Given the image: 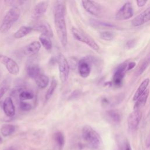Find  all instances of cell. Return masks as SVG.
<instances>
[{
    "instance_id": "d4e9b609",
    "label": "cell",
    "mask_w": 150,
    "mask_h": 150,
    "mask_svg": "<svg viewBox=\"0 0 150 150\" xmlns=\"http://www.w3.org/2000/svg\"><path fill=\"white\" fill-rule=\"evenodd\" d=\"M39 40L40 43L42 44V45L44 47L45 49L46 50H51L52 47V42L49 36L41 34L39 36Z\"/></svg>"
},
{
    "instance_id": "52a82bcc",
    "label": "cell",
    "mask_w": 150,
    "mask_h": 150,
    "mask_svg": "<svg viewBox=\"0 0 150 150\" xmlns=\"http://www.w3.org/2000/svg\"><path fill=\"white\" fill-rule=\"evenodd\" d=\"M0 63L4 65L11 75H17L20 73V67L18 63L12 58L0 54Z\"/></svg>"
},
{
    "instance_id": "4dcf8cb0",
    "label": "cell",
    "mask_w": 150,
    "mask_h": 150,
    "mask_svg": "<svg viewBox=\"0 0 150 150\" xmlns=\"http://www.w3.org/2000/svg\"><path fill=\"white\" fill-rule=\"evenodd\" d=\"M10 87V83L8 80H4L0 84V100L4 96Z\"/></svg>"
},
{
    "instance_id": "7c38bea8",
    "label": "cell",
    "mask_w": 150,
    "mask_h": 150,
    "mask_svg": "<svg viewBox=\"0 0 150 150\" xmlns=\"http://www.w3.org/2000/svg\"><path fill=\"white\" fill-rule=\"evenodd\" d=\"M106 120L113 125H118L120 123L122 119L120 112L115 109H111L106 111L104 114Z\"/></svg>"
},
{
    "instance_id": "9c48e42d",
    "label": "cell",
    "mask_w": 150,
    "mask_h": 150,
    "mask_svg": "<svg viewBox=\"0 0 150 150\" xmlns=\"http://www.w3.org/2000/svg\"><path fill=\"white\" fill-rule=\"evenodd\" d=\"M82 6L84 9L89 14L93 16L98 17L102 13L101 6L93 1H82Z\"/></svg>"
},
{
    "instance_id": "5bb4252c",
    "label": "cell",
    "mask_w": 150,
    "mask_h": 150,
    "mask_svg": "<svg viewBox=\"0 0 150 150\" xmlns=\"http://www.w3.org/2000/svg\"><path fill=\"white\" fill-rule=\"evenodd\" d=\"M48 7V2L40 1L38 3L33 10L32 18L33 20H38L46 12Z\"/></svg>"
},
{
    "instance_id": "d6a6232c",
    "label": "cell",
    "mask_w": 150,
    "mask_h": 150,
    "mask_svg": "<svg viewBox=\"0 0 150 150\" xmlns=\"http://www.w3.org/2000/svg\"><path fill=\"white\" fill-rule=\"evenodd\" d=\"M5 3L7 5L12 7V8H18L19 6L24 4L25 1H21V0H10V1H6Z\"/></svg>"
},
{
    "instance_id": "6da1fadb",
    "label": "cell",
    "mask_w": 150,
    "mask_h": 150,
    "mask_svg": "<svg viewBox=\"0 0 150 150\" xmlns=\"http://www.w3.org/2000/svg\"><path fill=\"white\" fill-rule=\"evenodd\" d=\"M66 6L63 1H57L54 8V22L57 35L62 45L65 47L68 43V32L65 20Z\"/></svg>"
},
{
    "instance_id": "484cf974",
    "label": "cell",
    "mask_w": 150,
    "mask_h": 150,
    "mask_svg": "<svg viewBox=\"0 0 150 150\" xmlns=\"http://www.w3.org/2000/svg\"><path fill=\"white\" fill-rule=\"evenodd\" d=\"M58 86V81L55 78H53L52 80L51 83L50 84L49 88L47 89L46 93L45 94V99L46 100H48L52 96L54 93L55 92V89Z\"/></svg>"
},
{
    "instance_id": "4316f807",
    "label": "cell",
    "mask_w": 150,
    "mask_h": 150,
    "mask_svg": "<svg viewBox=\"0 0 150 150\" xmlns=\"http://www.w3.org/2000/svg\"><path fill=\"white\" fill-rule=\"evenodd\" d=\"M15 130V127L12 124H5L1 128V133L4 137L12 135Z\"/></svg>"
},
{
    "instance_id": "f1b7e54d",
    "label": "cell",
    "mask_w": 150,
    "mask_h": 150,
    "mask_svg": "<svg viewBox=\"0 0 150 150\" xmlns=\"http://www.w3.org/2000/svg\"><path fill=\"white\" fill-rule=\"evenodd\" d=\"M99 35L102 39L106 40V41H111L115 37L114 33L113 32H111V31H103L100 33Z\"/></svg>"
},
{
    "instance_id": "836d02e7",
    "label": "cell",
    "mask_w": 150,
    "mask_h": 150,
    "mask_svg": "<svg viewBox=\"0 0 150 150\" xmlns=\"http://www.w3.org/2000/svg\"><path fill=\"white\" fill-rule=\"evenodd\" d=\"M20 107L23 112H28L31 110L32 106L29 103L25 102H20Z\"/></svg>"
},
{
    "instance_id": "277c9868",
    "label": "cell",
    "mask_w": 150,
    "mask_h": 150,
    "mask_svg": "<svg viewBox=\"0 0 150 150\" xmlns=\"http://www.w3.org/2000/svg\"><path fill=\"white\" fill-rule=\"evenodd\" d=\"M72 33L75 39L77 40L86 44L95 51H99L100 47L98 44L92 38L84 32L73 27L72 28Z\"/></svg>"
},
{
    "instance_id": "7a4b0ae2",
    "label": "cell",
    "mask_w": 150,
    "mask_h": 150,
    "mask_svg": "<svg viewBox=\"0 0 150 150\" xmlns=\"http://www.w3.org/2000/svg\"><path fill=\"white\" fill-rule=\"evenodd\" d=\"M82 138L92 150H98L102 147V140L98 133L90 126H84L82 131Z\"/></svg>"
},
{
    "instance_id": "2e32d148",
    "label": "cell",
    "mask_w": 150,
    "mask_h": 150,
    "mask_svg": "<svg viewBox=\"0 0 150 150\" xmlns=\"http://www.w3.org/2000/svg\"><path fill=\"white\" fill-rule=\"evenodd\" d=\"M33 29L37 32H39L41 34H44L49 36L50 38L53 36V31L52 28L46 22H41L40 24H37L32 28Z\"/></svg>"
},
{
    "instance_id": "ac0fdd59",
    "label": "cell",
    "mask_w": 150,
    "mask_h": 150,
    "mask_svg": "<svg viewBox=\"0 0 150 150\" xmlns=\"http://www.w3.org/2000/svg\"><path fill=\"white\" fill-rule=\"evenodd\" d=\"M150 80L148 78L145 79L140 84L139 87H138L137 91H135L134 97H133V100L136 101L137 100L145 93V91L148 89V85L149 84Z\"/></svg>"
},
{
    "instance_id": "9a60e30c",
    "label": "cell",
    "mask_w": 150,
    "mask_h": 150,
    "mask_svg": "<svg viewBox=\"0 0 150 150\" xmlns=\"http://www.w3.org/2000/svg\"><path fill=\"white\" fill-rule=\"evenodd\" d=\"M41 47L40 43L38 41H34L28 45L24 49V54L27 56H33L36 55Z\"/></svg>"
},
{
    "instance_id": "ab89813d",
    "label": "cell",
    "mask_w": 150,
    "mask_h": 150,
    "mask_svg": "<svg viewBox=\"0 0 150 150\" xmlns=\"http://www.w3.org/2000/svg\"><path fill=\"white\" fill-rule=\"evenodd\" d=\"M0 77H1V75H0Z\"/></svg>"
},
{
    "instance_id": "cb8c5ba5",
    "label": "cell",
    "mask_w": 150,
    "mask_h": 150,
    "mask_svg": "<svg viewBox=\"0 0 150 150\" xmlns=\"http://www.w3.org/2000/svg\"><path fill=\"white\" fill-rule=\"evenodd\" d=\"M117 145L118 150H132L128 140L122 136L118 137Z\"/></svg>"
},
{
    "instance_id": "3957f363",
    "label": "cell",
    "mask_w": 150,
    "mask_h": 150,
    "mask_svg": "<svg viewBox=\"0 0 150 150\" xmlns=\"http://www.w3.org/2000/svg\"><path fill=\"white\" fill-rule=\"evenodd\" d=\"M21 15V11L19 8H11L6 14L0 25V32L6 33L9 31L13 25L16 22Z\"/></svg>"
},
{
    "instance_id": "83f0119b",
    "label": "cell",
    "mask_w": 150,
    "mask_h": 150,
    "mask_svg": "<svg viewBox=\"0 0 150 150\" xmlns=\"http://www.w3.org/2000/svg\"><path fill=\"white\" fill-rule=\"evenodd\" d=\"M54 140L58 147L62 148L65 144V136L61 132H57L54 134Z\"/></svg>"
},
{
    "instance_id": "d590c367",
    "label": "cell",
    "mask_w": 150,
    "mask_h": 150,
    "mask_svg": "<svg viewBox=\"0 0 150 150\" xmlns=\"http://www.w3.org/2000/svg\"><path fill=\"white\" fill-rule=\"evenodd\" d=\"M135 43V40H134V39H131V40H128V41L127 42V46L128 47L131 48V47H133L134 46Z\"/></svg>"
},
{
    "instance_id": "f546056e",
    "label": "cell",
    "mask_w": 150,
    "mask_h": 150,
    "mask_svg": "<svg viewBox=\"0 0 150 150\" xmlns=\"http://www.w3.org/2000/svg\"><path fill=\"white\" fill-rule=\"evenodd\" d=\"M34 97L33 94L29 91H22L20 93L19 98L21 102H25V100H29Z\"/></svg>"
},
{
    "instance_id": "ffe728a7",
    "label": "cell",
    "mask_w": 150,
    "mask_h": 150,
    "mask_svg": "<svg viewBox=\"0 0 150 150\" xmlns=\"http://www.w3.org/2000/svg\"><path fill=\"white\" fill-rule=\"evenodd\" d=\"M149 96V89H147L144 94H142L135 101L134 108V110H140V108L142 107L146 103L148 97Z\"/></svg>"
},
{
    "instance_id": "1f68e13d",
    "label": "cell",
    "mask_w": 150,
    "mask_h": 150,
    "mask_svg": "<svg viewBox=\"0 0 150 150\" xmlns=\"http://www.w3.org/2000/svg\"><path fill=\"white\" fill-rule=\"evenodd\" d=\"M149 65H150V55L147 58V59L144 61L142 65L138 69L137 72L138 75H142L145 72V70L147 69V68Z\"/></svg>"
},
{
    "instance_id": "e575fe53",
    "label": "cell",
    "mask_w": 150,
    "mask_h": 150,
    "mask_svg": "<svg viewBox=\"0 0 150 150\" xmlns=\"http://www.w3.org/2000/svg\"><path fill=\"white\" fill-rule=\"evenodd\" d=\"M147 3V1L146 0H138L137 1V4L138 7H144Z\"/></svg>"
},
{
    "instance_id": "603a6c76",
    "label": "cell",
    "mask_w": 150,
    "mask_h": 150,
    "mask_svg": "<svg viewBox=\"0 0 150 150\" xmlns=\"http://www.w3.org/2000/svg\"><path fill=\"white\" fill-rule=\"evenodd\" d=\"M36 85L38 86V87L39 89H43L46 88L47 85L49 84V77L44 75V74H40L36 79Z\"/></svg>"
},
{
    "instance_id": "8d00e7d4",
    "label": "cell",
    "mask_w": 150,
    "mask_h": 150,
    "mask_svg": "<svg viewBox=\"0 0 150 150\" xmlns=\"http://www.w3.org/2000/svg\"><path fill=\"white\" fill-rule=\"evenodd\" d=\"M135 63H134V62H130V63H128V67H127L128 70L133 69L135 67Z\"/></svg>"
},
{
    "instance_id": "e0dca14e",
    "label": "cell",
    "mask_w": 150,
    "mask_h": 150,
    "mask_svg": "<svg viewBox=\"0 0 150 150\" xmlns=\"http://www.w3.org/2000/svg\"><path fill=\"white\" fill-rule=\"evenodd\" d=\"M3 110L5 114L8 117H13L15 113V109L13 100L11 97H7L3 103Z\"/></svg>"
},
{
    "instance_id": "5b68a950",
    "label": "cell",
    "mask_w": 150,
    "mask_h": 150,
    "mask_svg": "<svg viewBox=\"0 0 150 150\" xmlns=\"http://www.w3.org/2000/svg\"><path fill=\"white\" fill-rule=\"evenodd\" d=\"M57 62L58 63L60 79L61 82L62 83H64L67 81L68 79L70 66L66 58L62 54H60L58 55Z\"/></svg>"
},
{
    "instance_id": "f35d334b",
    "label": "cell",
    "mask_w": 150,
    "mask_h": 150,
    "mask_svg": "<svg viewBox=\"0 0 150 150\" xmlns=\"http://www.w3.org/2000/svg\"><path fill=\"white\" fill-rule=\"evenodd\" d=\"M0 141H1V138H0Z\"/></svg>"
},
{
    "instance_id": "44dd1931",
    "label": "cell",
    "mask_w": 150,
    "mask_h": 150,
    "mask_svg": "<svg viewBox=\"0 0 150 150\" xmlns=\"http://www.w3.org/2000/svg\"><path fill=\"white\" fill-rule=\"evenodd\" d=\"M32 30H33V28L31 27L22 26L14 33V37L15 39L22 38L23 37L30 33Z\"/></svg>"
},
{
    "instance_id": "30bf717a",
    "label": "cell",
    "mask_w": 150,
    "mask_h": 150,
    "mask_svg": "<svg viewBox=\"0 0 150 150\" xmlns=\"http://www.w3.org/2000/svg\"><path fill=\"white\" fill-rule=\"evenodd\" d=\"M128 63H123L118 66L114 72L113 77V82L115 86H120L123 83V80L125 76L127 69Z\"/></svg>"
},
{
    "instance_id": "74e56055",
    "label": "cell",
    "mask_w": 150,
    "mask_h": 150,
    "mask_svg": "<svg viewBox=\"0 0 150 150\" xmlns=\"http://www.w3.org/2000/svg\"><path fill=\"white\" fill-rule=\"evenodd\" d=\"M8 150H14V149H13V148H10V149H8Z\"/></svg>"
},
{
    "instance_id": "4fadbf2b",
    "label": "cell",
    "mask_w": 150,
    "mask_h": 150,
    "mask_svg": "<svg viewBox=\"0 0 150 150\" xmlns=\"http://www.w3.org/2000/svg\"><path fill=\"white\" fill-rule=\"evenodd\" d=\"M150 21V7L137 15L132 20V25L135 27L141 26Z\"/></svg>"
},
{
    "instance_id": "d6986e66",
    "label": "cell",
    "mask_w": 150,
    "mask_h": 150,
    "mask_svg": "<svg viewBox=\"0 0 150 150\" xmlns=\"http://www.w3.org/2000/svg\"><path fill=\"white\" fill-rule=\"evenodd\" d=\"M90 24L91 27L96 28H117V26L112 24L111 23L103 22L100 21H98L97 20H94L91 18L90 20Z\"/></svg>"
},
{
    "instance_id": "8992f818",
    "label": "cell",
    "mask_w": 150,
    "mask_h": 150,
    "mask_svg": "<svg viewBox=\"0 0 150 150\" xmlns=\"http://www.w3.org/2000/svg\"><path fill=\"white\" fill-rule=\"evenodd\" d=\"M92 62L93 59L89 57H84L79 61L77 68L81 77L86 78L90 75L91 70Z\"/></svg>"
},
{
    "instance_id": "8fae6325",
    "label": "cell",
    "mask_w": 150,
    "mask_h": 150,
    "mask_svg": "<svg viewBox=\"0 0 150 150\" xmlns=\"http://www.w3.org/2000/svg\"><path fill=\"white\" fill-rule=\"evenodd\" d=\"M142 112L140 110H134L128 116L127 119V125L130 130H135L142 119Z\"/></svg>"
},
{
    "instance_id": "7402d4cb",
    "label": "cell",
    "mask_w": 150,
    "mask_h": 150,
    "mask_svg": "<svg viewBox=\"0 0 150 150\" xmlns=\"http://www.w3.org/2000/svg\"><path fill=\"white\" fill-rule=\"evenodd\" d=\"M27 74L31 79H36L40 75V69L37 65H31L27 68Z\"/></svg>"
},
{
    "instance_id": "ba28073f",
    "label": "cell",
    "mask_w": 150,
    "mask_h": 150,
    "mask_svg": "<svg viewBox=\"0 0 150 150\" xmlns=\"http://www.w3.org/2000/svg\"><path fill=\"white\" fill-rule=\"evenodd\" d=\"M134 15V8L130 2L126 3L116 14V19L118 21H124L131 18Z\"/></svg>"
}]
</instances>
